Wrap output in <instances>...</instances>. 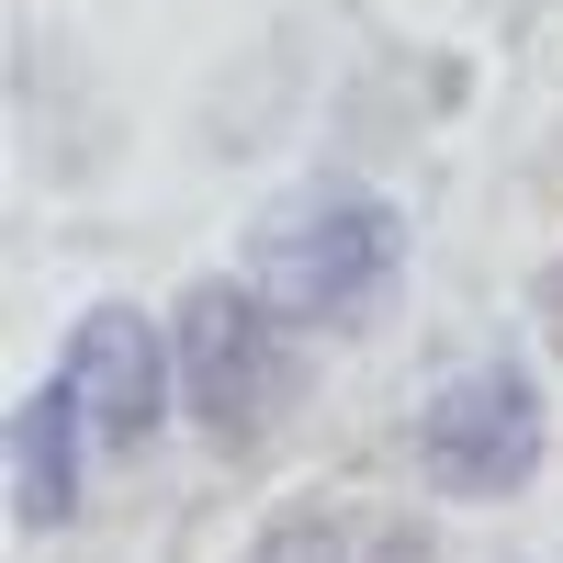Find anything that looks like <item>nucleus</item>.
<instances>
[{"label":"nucleus","mask_w":563,"mask_h":563,"mask_svg":"<svg viewBox=\"0 0 563 563\" xmlns=\"http://www.w3.org/2000/svg\"><path fill=\"white\" fill-rule=\"evenodd\" d=\"M384 271H395V214L372 192H316L249 238V294L282 316H350L384 294Z\"/></svg>","instance_id":"f257e3e1"},{"label":"nucleus","mask_w":563,"mask_h":563,"mask_svg":"<svg viewBox=\"0 0 563 563\" xmlns=\"http://www.w3.org/2000/svg\"><path fill=\"white\" fill-rule=\"evenodd\" d=\"M180 384H192L203 429L225 451H249L282 429V406H294V339L249 305V294H192L180 305Z\"/></svg>","instance_id":"f03ea898"},{"label":"nucleus","mask_w":563,"mask_h":563,"mask_svg":"<svg viewBox=\"0 0 563 563\" xmlns=\"http://www.w3.org/2000/svg\"><path fill=\"white\" fill-rule=\"evenodd\" d=\"M417 462H429L451 496H507V485H530V462H541V395H530V372H519V361L462 372V384L417 417Z\"/></svg>","instance_id":"7ed1b4c3"},{"label":"nucleus","mask_w":563,"mask_h":563,"mask_svg":"<svg viewBox=\"0 0 563 563\" xmlns=\"http://www.w3.org/2000/svg\"><path fill=\"white\" fill-rule=\"evenodd\" d=\"M68 395L79 417L102 440H147L158 429V339H147V316H79V339H68Z\"/></svg>","instance_id":"20e7f679"},{"label":"nucleus","mask_w":563,"mask_h":563,"mask_svg":"<svg viewBox=\"0 0 563 563\" xmlns=\"http://www.w3.org/2000/svg\"><path fill=\"white\" fill-rule=\"evenodd\" d=\"M12 507L23 530H57L79 507V395H23L12 406Z\"/></svg>","instance_id":"39448f33"},{"label":"nucleus","mask_w":563,"mask_h":563,"mask_svg":"<svg viewBox=\"0 0 563 563\" xmlns=\"http://www.w3.org/2000/svg\"><path fill=\"white\" fill-rule=\"evenodd\" d=\"M249 563H339V541H327V530H271Z\"/></svg>","instance_id":"423d86ee"}]
</instances>
